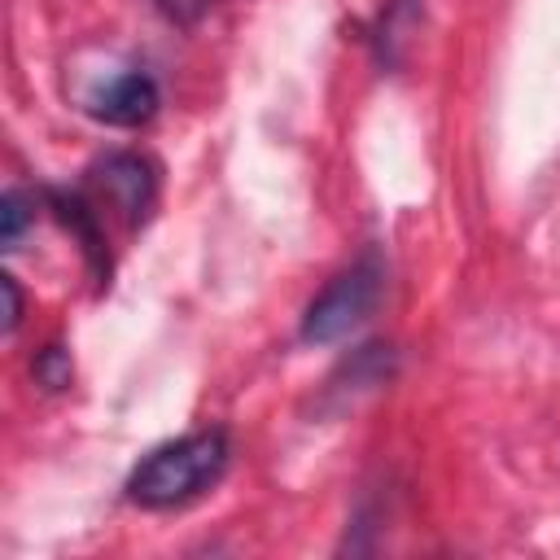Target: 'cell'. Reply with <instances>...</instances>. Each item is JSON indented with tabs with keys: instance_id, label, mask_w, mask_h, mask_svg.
Here are the masks:
<instances>
[{
	"instance_id": "6",
	"label": "cell",
	"mask_w": 560,
	"mask_h": 560,
	"mask_svg": "<svg viewBox=\"0 0 560 560\" xmlns=\"http://www.w3.org/2000/svg\"><path fill=\"white\" fill-rule=\"evenodd\" d=\"M31 219H35V197L22 192V188H9V192L0 197V241H4V249L18 245V236L26 232Z\"/></svg>"
},
{
	"instance_id": "3",
	"label": "cell",
	"mask_w": 560,
	"mask_h": 560,
	"mask_svg": "<svg viewBox=\"0 0 560 560\" xmlns=\"http://www.w3.org/2000/svg\"><path fill=\"white\" fill-rule=\"evenodd\" d=\"M92 184L105 197V206H114L127 223H140L158 197L153 162L140 153H109L105 162L92 166Z\"/></svg>"
},
{
	"instance_id": "1",
	"label": "cell",
	"mask_w": 560,
	"mask_h": 560,
	"mask_svg": "<svg viewBox=\"0 0 560 560\" xmlns=\"http://www.w3.org/2000/svg\"><path fill=\"white\" fill-rule=\"evenodd\" d=\"M228 468V433L223 429H201L188 438H175L144 455L136 472L127 477V499L140 508H179L197 494H206Z\"/></svg>"
},
{
	"instance_id": "2",
	"label": "cell",
	"mask_w": 560,
	"mask_h": 560,
	"mask_svg": "<svg viewBox=\"0 0 560 560\" xmlns=\"http://www.w3.org/2000/svg\"><path fill=\"white\" fill-rule=\"evenodd\" d=\"M376 298H381V267H376V258H363V262L346 267L306 306V315H302V341L324 346V341L346 337L350 328H359L372 315Z\"/></svg>"
},
{
	"instance_id": "4",
	"label": "cell",
	"mask_w": 560,
	"mask_h": 560,
	"mask_svg": "<svg viewBox=\"0 0 560 560\" xmlns=\"http://www.w3.org/2000/svg\"><path fill=\"white\" fill-rule=\"evenodd\" d=\"M162 96H158V83L144 74V70H122L114 74L109 83H101L88 101L92 118L109 122V127H140L158 114Z\"/></svg>"
},
{
	"instance_id": "8",
	"label": "cell",
	"mask_w": 560,
	"mask_h": 560,
	"mask_svg": "<svg viewBox=\"0 0 560 560\" xmlns=\"http://www.w3.org/2000/svg\"><path fill=\"white\" fill-rule=\"evenodd\" d=\"M153 9L179 26H192L201 13H206V0H153Z\"/></svg>"
},
{
	"instance_id": "7",
	"label": "cell",
	"mask_w": 560,
	"mask_h": 560,
	"mask_svg": "<svg viewBox=\"0 0 560 560\" xmlns=\"http://www.w3.org/2000/svg\"><path fill=\"white\" fill-rule=\"evenodd\" d=\"M35 381H39L44 389H61V385H70V354H66L61 346L39 350V359H35Z\"/></svg>"
},
{
	"instance_id": "5",
	"label": "cell",
	"mask_w": 560,
	"mask_h": 560,
	"mask_svg": "<svg viewBox=\"0 0 560 560\" xmlns=\"http://www.w3.org/2000/svg\"><path fill=\"white\" fill-rule=\"evenodd\" d=\"M52 206H57V214H61V223L79 236V245H83V254L101 267V228H96V210L83 201V197H52Z\"/></svg>"
},
{
	"instance_id": "9",
	"label": "cell",
	"mask_w": 560,
	"mask_h": 560,
	"mask_svg": "<svg viewBox=\"0 0 560 560\" xmlns=\"http://www.w3.org/2000/svg\"><path fill=\"white\" fill-rule=\"evenodd\" d=\"M0 293H4V332H13L18 319H22V293H18V280H13V276H0Z\"/></svg>"
}]
</instances>
